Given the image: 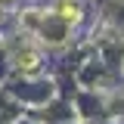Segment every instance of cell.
Instances as JSON below:
<instances>
[{"label": "cell", "mask_w": 124, "mask_h": 124, "mask_svg": "<svg viewBox=\"0 0 124 124\" xmlns=\"http://www.w3.org/2000/svg\"><path fill=\"white\" fill-rule=\"evenodd\" d=\"M59 16L65 19V22H78V16H81V9H78L75 3H62V6H59Z\"/></svg>", "instance_id": "obj_1"}, {"label": "cell", "mask_w": 124, "mask_h": 124, "mask_svg": "<svg viewBox=\"0 0 124 124\" xmlns=\"http://www.w3.org/2000/svg\"><path fill=\"white\" fill-rule=\"evenodd\" d=\"M19 62H22L25 68H34V56H31V53H25V56H22V59H19Z\"/></svg>", "instance_id": "obj_2"}]
</instances>
